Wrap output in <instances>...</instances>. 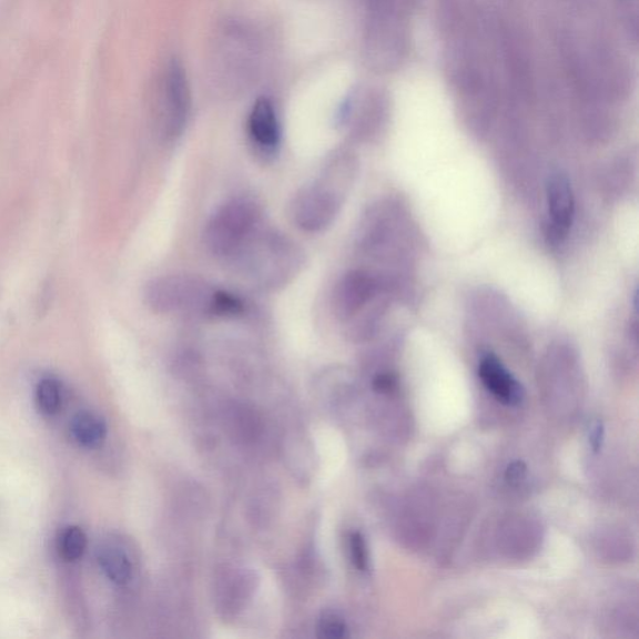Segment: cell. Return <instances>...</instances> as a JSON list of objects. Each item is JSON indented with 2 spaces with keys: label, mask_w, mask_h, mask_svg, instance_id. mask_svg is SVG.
Wrapping results in <instances>:
<instances>
[{
  "label": "cell",
  "mask_w": 639,
  "mask_h": 639,
  "mask_svg": "<svg viewBox=\"0 0 639 639\" xmlns=\"http://www.w3.org/2000/svg\"><path fill=\"white\" fill-rule=\"evenodd\" d=\"M209 50V80L217 93L236 97L255 82L262 63V44L252 27L240 20H226L216 29Z\"/></svg>",
  "instance_id": "6da1fadb"
},
{
  "label": "cell",
  "mask_w": 639,
  "mask_h": 639,
  "mask_svg": "<svg viewBox=\"0 0 639 639\" xmlns=\"http://www.w3.org/2000/svg\"><path fill=\"white\" fill-rule=\"evenodd\" d=\"M229 262L256 287L276 290L300 273L304 254L293 240L263 225Z\"/></svg>",
  "instance_id": "7a4b0ae2"
},
{
  "label": "cell",
  "mask_w": 639,
  "mask_h": 639,
  "mask_svg": "<svg viewBox=\"0 0 639 639\" xmlns=\"http://www.w3.org/2000/svg\"><path fill=\"white\" fill-rule=\"evenodd\" d=\"M262 226V209L254 200L235 197L209 219L204 243L210 253L229 262Z\"/></svg>",
  "instance_id": "3957f363"
},
{
  "label": "cell",
  "mask_w": 639,
  "mask_h": 639,
  "mask_svg": "<svg viewBox=\"0 0 639 639\" xmlns=\"http://www.w3.org/2000/svg\"><path fill=\"white\" fill-rule=\"evenodd\" d=\"M352 184L333 170L323 168L316 182L294 196L290 204V217L303 232H324L335 222Z\"/></svg>",
  "instance_id": "277c9868"
},
{
  "label": "cell",
  "mask_w": 639,
  "mask_h": 639,
  "mask_svg": "<svg viewBox=\"0 0 639 639\" xmlns=\"http://www.w3.org/2000/svg\"><path fill=\"white\" fill-rule=\"evenodd\" d=\"M216 288L202 277L186 274L153 278L145 288V303L162 315H207Z\"/></svg>",
  "instance_id": "5b68a950"
},
{
  "label": "cell",
  "mask_w": 639,
  "mask_h": 639,
  "mask_svg": "<svg viewBox=\"0 0 639 639\" xmlns=\"http://www.w3.org/2000/svg\"><path fill=\"white\" fill-rule=\"evenodd\" d=\"M364 57L377 73H388L404 62L408 53V17L366 8Z\"/></svg>",
  "instance_id": "8992f818"
},
{
  "label": "cell",
  "mask_w": 639,
  "mask_h": 639,
  "mask_svg": "<svg viewBox=\"0 0 639 639\" xmlns=\"http://www.w3.org/2000/svg\"><path fill=\"white\" fill-rule=\"evenodd\" d=\"M154 112L160 135L175 140L184 133L192 112V94L185 70L176 59L170 60L156 78Z\"/></svg>",
  "instance_id": "52a82bcc"
},
{
  "label": "cell",
  "mask_w": 639,
  "mask_h": 639,
  "mask_svg": "<svg viewBox=\"0 0 639 639\" xmlns=\"http://www.w3.org/2000/svg\"><path fill=\"white\" fill-rule=\"evenodd\" d=\"M377 288L376 278L363 270H353L339 278L333 294V310L338 322L354 323L373 303Z\"/></svg>",
  "instance_id": "ba28073f"
},
{
  "label": "cell",
  "mask_w": 639,
  "mask_h": 639,
  "mask_svg": "<svg viewBox=\"0 0 639 639\" xmlns=\"http://www.w3.org/2000/svg\"><path fill=\"white\" fill-rule=\"evenodd\" d=\"M247 133L256 150L263 158H274L282 142V129L272 100H256L247 118Z\"/></svg>",
  "instance_id": "9c48e42d"
},
{
  "label": "cell",
  "mask_w": 639,
  "mask_h": 639,
  "mask_svg": "<svg viewBox=\"0 0 639 639\" xmlns=\"http://www.w3.org/2000/svg\"><path fill=\"white\" fill-rule=\"evenodd\" d=\"M546 195L551 233L556 239L565 237L575 220V195L568 178L562 173L549 176Z\"/></svg>",
  "instance_id": "30bf717a"
},
{
  "label": "cell",
  "mask_w": 639,
  "mask_h": 639,
  "mask_svg": "<svg viewBox=\"0 0 639 639\" xmlns=\"http://www.w3.org/2000/svg\"><path fill=\"white\" fill-rule=\"evenodd\" d=\"M478 374L488 392L493 393L498 402L506 405H517L523 402V386L507 372L496 355L487 354L483 357Z\"/></svg>",
  "instance_id": "8fae6325"
},
{
  "label": "cell",
  "mask_w": 639,
  "mask_h": 639,
  "mask_svg": "<svg viewBox=\"0 0 639 639\" xmlns=\"http://www.w3.org/2000/svg\"><path fill=\"white\" fill-rule=\"evenodd\" d=\"M98 564L110 581L125 585L133 575L132 561L124 549L113 545H104L98 549Z\"/></svg>",
  "instance_id": "7c38bea8"
},
{
  "label": "cell",
  "mask_w": 639,
  "mask_h": 639,
  "mask_svg": "<svg viewBox=\"0 0 639 639\" xmlns=\"http://www.w3.org/2000/svg\"><path fill=\"white\" fill-rule=\"evenodd\" d=\"M70 433L74 442L85 448H95L104 443L106 436V425L103 418L95 414L83 412L77 414L72 424H70Z\"/></svg>",
  "instance_id": "4fadbf2b"
},
{
  "label": "cell",
  "mask_w": 639,
  "mask_h": 639,
  "mask_svg": "<svg viewBox=\"0 0 639 639\" xmlns=\"http://www.w3.org/2000/svg\"><path fill=\"white\" fill-rule=\"evenodd\" d=\"M87 549V536L82 528L69 526L59 536L58 551L67 562L82 558Z\"/></svg>",
  "instance_id": "5bb4252c"
},
{
  "label": "cell",
  "mask_w": 639,
  "mask_h": 639,
  "mask_svg": "<svg viewBox=\"0 0 639 639\" xmlns=\"http://www.w3.org/2000/svg\"><path fill=\"white\" fill-rule=\"evenodd\" d=\"M36 398L40 412L47 416H54L62 408V386L54 378H43L38 384Z\"/></svg>",
  "instance_id": "9a60e30c"
},
{
  "label": "cell",
  "mask_w": 639,
  "mask_h": 639,
  "mask_svg": "<svg viewBox=\"0 0 639 639\" xmlns=\"http://www.w3.org/2000/svg\"><path fill=\"white\" fill-rule=\"evenodd\" d=\"M244 313L245 305L242 298L232 293L225 292V290L216 288L210 316L237 317L242 316Z\"/></svg>",
  "instance_id": "2e32d148"
},
{
  "label": "cell",
  "mask_w": 639,
  "mask_h": 639,
  "mask_svg": "<svg viewBox=\"0 0 639 639\" xmlns=\"http://www.w3.org/2000/svg\"><path fill=\"white\" fill-rule=\"evenodd\" d=\"M349 552H352L353 564L358 571H366L368 568V552L362 534L354 532L349 536Z\"/></svg>",
  "instance_id": "e0dca14e"
},
{
  "label": "cell",
  "mask_w": 639,
  "mask_h": 639,
  "mask_svg": "<svg viewBox=\"0 0 639 639\" xmlns=\"http://www.w3.org/2000/svg\"><path fill=\"white\" fill-rule=\"evenodd\" d=\"M320 637L327 639H342L347 637V627L342 618L325 615L318 626Z\"/></svg>",
  "instance_id": "ac0fdd59"
},
{
  "label": "cell",
  "mask_w": 639,
  "mask_h": 639,
  "mask_svg": "<svg viewBox=\"0 0 639 639\" xmlns=\"http://www.w3.org/2000/svg\"><path fill=\"white\" fill-rule=\"evenodd\" d=\"M526 465L521 462H516L509 465L506 469V479L511 485H518L524 481L526 477Z\"/></svg>",
  "instance_id": "d6986e66"
},
{
  "label": "cell",
  "mask_w": 639,
  "mask_h": 639,
  "mask_svg": "<svg viewBox=\"0 0 639 639\" xmlns=\"http://www.w3.org/2000/svg\"><path fill=\"white\" fill-rule=\"evenodd\" d=\"M396 386V378L392 374H379L374 378L375 392L379 394H388L393 392Z\"/></svg>",
  "instance_id": "ffe728a7"
},
{
  "label": "cell",
  "mask_w": 639,
  "mask_h": 639,
  "mask_svg": "<svg viewBox=\"0 0 639 639\" xmlns=\"http://www.w3.org/2000/svg\"><path fill=\"white\" fill-rule=\"evenodd\" d=\"M589 438H591V445L595 452H598V449L601 448L604 442V427L601 424H595L591 429V436H589Z\"/></svg>",
  "instance_id": "44dd1931"
}]
</instances>
